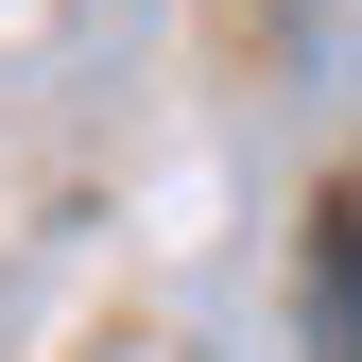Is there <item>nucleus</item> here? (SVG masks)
Returning <instances> with one entry per match:
<instances>
[{"label": "nucleus", "mask_w": 362, "mask_h": 362, "mask_svg": "<svg viewBox=\"0 0 362 362\" xmlns=\"http://www.w3.org/2000/svg\"><path fill=\"white\" fill-rule=\"evenodd\" d=\"M310 362H362V190L310 224Z\"/></svg>", "instance_id": "obj_1"}]
</instances>
